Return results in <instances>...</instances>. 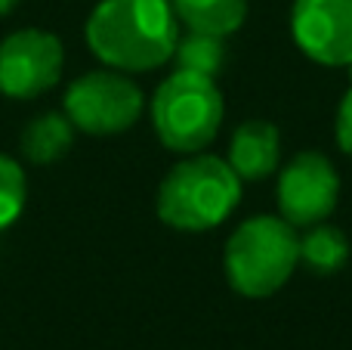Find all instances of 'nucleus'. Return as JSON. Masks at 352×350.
Masks as SVG:
<instances>
[{
  "label": "nucleus",
  "mask_w": 352,
  "mask_h": 350,
  "mask_svg": "<svg viewBox=\"0 0 352 350\" xmlns=\"http://www.w3.org/2000/svg\"><path fill=\"white\" fill-rule=\"evenodd\" d=\"M179 19L170 0H99L87 19V47L118 72H152L173 59Z\"/></svg>",
  "instance_id": "obj_1"
},
{
  "label": "nucleus",
  "mask_w": 352,
  "mask_h": 350,
  "mask_svg": "<svg viewBox=\"0 0 352 350\" xmlns=\"http://www.w3.org/2000/svg\"><path fill=\"white\" fill-rule=\"evenodd\" d=\"M241 177L219 155L195 152L167 171L158 186V217L179 233L213 229L238 208Z\"/></svg>",
  "instance_id": "obj_2"
},
{
  "label": "nucleus",
  "mask_w": 352,
  "mask_h": 350,
  "mask_svg": "<svg viewBox=\"0 0 352 350\" xmlns=\"http://www.w3.org/2000/svg\"><path fill=\"white\" fill-rule=\"evenodd\" d=\"M300 264L297 227L275 214L244 220L226 242L223 270L229 285L244 298H269L287 285Z\"/></svg>",
  "instance_id": "obj_3"
},
{
  "label": "nucleus",
  "mask_w": 352,
  "mask_h": 350,
  "mask_svg": "<svg viewBox=\"0 0 352 350\" xmlns=\"http://www.w3.org/2000/svg\"><path fill=\"white\" fill-rule=\"evenodd\" d=\"M148 112L155 134L170 152L195 155L217 140L226 109L213 78L176 68L170 78L158 84Z\"/></svg>",
  "instance_id": "obj_4"
},
{
  "label": "nucleus",
  "mask_w": 352,
  "mask_h": 350,
  "mask_svg": "<svg viewBox=\"0 0 352 350\" xmlns=\"http://www.w3.org/2000/svg\"><path fill=\"white\" fill-rule=\"evenodd\" d=\"M146 109L142 90L127 78V72L105 68L87 72L65 90V115L72 118L74 130L93 136L124 134L140 121Z\"/></svg>",
  "instance_id": "obj_5"
},
{
  "label": "nucleus",
  "mask_w": 352,
  "mask_h": 350,
  "mask_svg": "<svg viewBox=\"0 0 352 350\" xmlns=\"http://www.w3.org/2000/svg\"><path fill=\"white\" fill-rule=\"evenodd\" d=\"M275 198H278L281 217L297 229L328 220L337 208V198H340L337 167L318 149H306V152L294 155L281 167Z\"/></svg>",
  "instance_id": "obj_6"
},
{
  "label": "nucleus",
  "mask_w": 352,
  "mask_h": 350,
  "mask_svg": "<svg viewBox=\"0 0 352 350\" xmlns=\"http://www.w3.org/2000/svg\"><path fill=\"white\" fill-rule=\"evenodd\" d=\"M65 68L62 41L50 31L22 28L0 43V93L10 99H34L59 84Z\"/></svg>",
  "instance_id": "obj_7"
},
{
  "label": "nucleus",
  "mask_w": 352,
  "mask_h": 350,
  "mask_svg": "<svg viewBox=\"0 0 352 350\" xmlns=\"http://www.w3.org/2000/svg\"><path fill=\"white\" fill-rule=\"evenodd\" d=\"M291 31L318 65H352V0H294Z\"/></svg>",
  "instance_id": "obj_8"
},
{
  "label": "nucleus",
  "mask_w": 352,
  "mask_h": 350,
  "mask_svg": "<svg viewBox=\"0 0 352 350\" xmlns=\"http://www.w3.org/2000/svg\"><path fill=\"white\" fill-rule=\"evenodd\" d=\"M226 161L244 180H266L281 165V134L272 121H244L235 127Z\"/></svg>",
  "instance_id": "obj_9"
},
{
  "label": "nucleus",
  "mask_w": 352,
  "mask_h": 350,
  "mask_svg": "<svg viewBox=\"0 0 352 350\" xmlns=\"http://www.w3.org/2000/svg\"><path fill=\"white\" fill-rule=\"evenodd\" d=\"M74 143V124L65 112H47L25 124L19 136V149L34 165H53L72 149Z\"/></svg>",
  "instance_id": "obj_10"
},
{
  "label": "nucleus",
  "mask_w": 352,
  "mask_h": 350,
  "mask_svg": "<svg viewBox=\"0 0 352 350\" xmlns=\"http://www.w3.org/2000/svg\"><path fill=\"white\" fill-rule=\"evenodd\" d=\"M173 12L188 31L229 37L248 19V0H170Z\"/></svg>",
  "instance_id": "obj_11"
},
{
  "label": "nucleus",
  "mask_w": 352,
  "mask_h": 350,
  "mask_svg": "<svg viewBox=\"0 0 352 350\" xmlns=\"http://www.w3.org/2000/svg\"><path fill=\"white\" fill-rule=\"evenodd\" d=\"M349 260V239L340 227H331L328 220L306 227L300 236V264L309 267L316 276H331Z\"/></svg>",
  "instance_id": "obj_12"
},
{
  "label": "nucleus",
  "mask_w": 352,
  "mask_h": 350,
  "mask_svg": "<svg viewBox=\"0 0 352 350\" xmlns=\"http://www.w3.org/2000/svg\"><path fill=\"white\" fill-rule=\"evenodd\" d=\"M173 62H176V68H179V72L217 78L219 68H223V62H226L223 37L201 34V31H186V37L179 34V41H176Z\"/></svg>",
  "instance_id": "obj_13"
},
{
  "label": "nucleus",
  "mask_w": 352,
  "mask_h": 350,
  "mask_svg": "<svg viewBox=\"0 0 352 350\" xmlns=\"http://www.w3.org/2000/svg\"><path fill=\"white\" fill-rule=\"evenodd\" d=\"M25 196H28V183H25L22 165L0 152V229L16 223L25 208Z\"/></svg>",
  "instance_id": "obj_14"
},
{
  "label": "nucleus",
  "mask_w": 352,
  "mask_h": 350,
  "mask_svg": "<svg viewBox=\"0 0 352 350\" xmlns=\"http://www.w3.org/2000/svg\"><path fill=\"white\" fill-rule=\"evenodd\" d=\"M337 143L352 158V65H349V90L343 93L340 109H337Z\"/></svg>",
  "instance_id": "obj_15"
},
{
  "label": "nucleus",
  "mask_w": 352,
  "mask_h": 350,
  "mask_svg": "<svg viewBox=\"0 0 352 350\" xmlns=\"http://www.w3.org/2000/svg\"><path fill=\"white\" fill-rule=\"evenodd\" d=\"M16 3H19V0H0V16L12 12V10H16Z\"/></svg>",
  "instance_id": "obj_16"
}]
</instances>
